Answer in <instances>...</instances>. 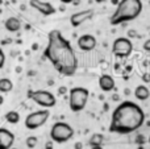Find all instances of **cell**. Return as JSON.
<instances>
[{"label":"cell","mask_w":150,"mask_h":149,"mask_svg":"<svg viewBox=\"0 0 150 149\" xmlns=\"http://www.w3.org/2000/svg\"><path fill=\"white\" fill-rule=\"evenodd\" d=\"M44 57L49 60L53 67L65 77H73L78 70V58L70 41L59 31L54 29L47 34V45Z\"/></svg>","instance_id":"6da1fadb"},{"label":"cell","mask_w":150,"mask_h":149,"mask_svg":"<svg viewBox=\"0 0 150 149\" xmlns=\"http://www.w3.org/2000/svg\"><path fill=\"white\" fill-rule=\"evenodd\" d=\"M145 118V112L137 103L124 100L112 112L109 132L117 135L133 133L144 126Z\"/></svg>","instance_id":"7a4b0ae2"},{"label":"cell","mask_w":150,"mask_h":149,"mask_svg":"<svg viewBox=\"0 0 150 149\" xmlns=\"http://www.w3.org/2000/svg\"><path fill=\"white\" fill-rule=\"evenodd\" d=\"M142 12V1L141 0H120L115 9L113 15L109 18L111 25L116 26L122 23L136 20Z\"/></svg>","instance_id":"3957f363"},{"label":"cell","mask_w":150,"mask_h":149,"mask_svg":"<svg viewBox=\"0 0 150 149\" xmlns=\"http://www.w3.org/2000/svg\"><path fill=\"white\" fill-rule=\"evenodd\" d=\"M90 91L84 87H73L69 91V106L73 112H80L87 106Z\"/></svg>","instance_id":"277c9868"},{"label":"cell","mask_w":150,"mask_h":149,"mask_svg":"<svg viewBox=\"0 0 150 149\" xmlns=\"http://www.w3.org/2000/svg\"><path fill=\"white\" fill-rule=\"evenodd\" d=\"M74 137V128L66 121H57L50 129V140L53 143L63 144Z\"/></svg>","instance_id":"5b68a950"},{"label":"cell","mask_w":150,"mask_h":149,"mask_svg":"<svg viewBox=\"0 0 150 149\" xmlns=\"http://www.w3.org/2000/svg\"><path fill=\"white\" fill-rule=\"evenodd\" d=\"M28 98L45 110H49V108L54 107L57 104L55 95L50 91H46V90H29Z\"/></svg>","instance_id":"8992f818"},{"label":"cell","mask_w":150,"mask_h":149,"mask_svg":"<svg viewBox=\"0 0 150 149\" xmlns=\"http://www.w3.org/2000/svg\"><path fill=\"white\" fill-rule=\"evenodd\" d=\"M50 118V111L49 110H38L34 111V112H30L28 116L25 118V121H24V126H25L26 129H30V131H34V129L42 127Z\"/></svg>","instance_id":"52a82bcc"},{"label":"cell","mask_w":150,"mask_h":149,"mask_svg":"<svg viewBox=\"0 0 150 149\" xmlns=\"http://www.w3.org/2000/svg\"><path fill=\"white\" fill-rule=\"evenodd\" d=\"M133 52V42L128 37H117L112 44V53L117 58H127Z\"/></svg>","instance_id":"ba28073f"},{"label":"cell","mask_w":150,"mask_h":149,"mask_svg":"<svg viewBox=\"0 0 150 149\" xmlns=\"http://www.w3.org/2000/svg\"><path fill=\"white\" fill-rule=\"evenodd\" d=\"M29 5L44 16H52L57 12V9L52 3L42 1V0H29Z\"/></svg>","instance_id":"9c48e42d"},{"label":"cell","mask_w":150,"mask_h":149,"mask_svg":"<svg viewBox=\"0 0 150 149\" xmlns=\"http://www.w3.org/2000/svg\"><path fill=\"white\" fill-rule=\"evenodd\" d=\"M93 17V11L92 9H84V11H79L71 15L70 17V23L74 28H78L79 25H82L83 23L91 20Z\"/></svg>","instance_id":"30bf717a"},{"label":"cell","mask_w":150,"mask_h":149,"mask_svg":"<svg viewBox=\"0 0 150 149\" xmlns=\"http://www.w3.org/2000/svg\"><path fill=\"white\" fill-rule=\"evenodd\" d=\"M96 44H98V41H96V38L92 34H82L76 41L78 48L80 50H83V52H91V50H93L96 48Z\"/></svg>","instance_id":"8fae6325"},{"label":"cell","mask_w":150,"mask_h":149,"mask_svg":"<svg viewBox=\"0 0 150 149\" xmlns=\"http://www.w3.org/2000/svg\"><path fill=\"white\" fill-rule=\"evenodd\" d=\"M15 144V135L7 128L0 127V149H11Z\"/></svg>","instance_id":"7c38bea8"},{"label":"cell","mask_w":150,"mask_h":149,"mask_svg":"<svg viewBox=\"0 0 150 149\" xmlns=\"http://www.w3.org/2000/svg\"><path fill=\"white\" fill-rule=\"evenodd\" d=\"M98 83H99L100 90L104 92H109V91H112V90H115V87H116L113 77H111L109 74H103V75H100Z\"/></svg>","instance_id":"4fadbf2b"},{"label":"cell","mask_w":150,"mask_h":149,"mask_svg":"<svg viewBox=\"0 0 150 149\" xmlns=\"http://www.w3.org/2000/svg\"><path fill=\"white\" fill-rule=\"evenodd\" d=\"M4 28L7 29L8 32H12V33L18 32L21 29L20 18H17V17H8L7 20L4 21Z\"/></svg>","instance_id":"5bb4252c"},{"label":"cell","mask_w":150,"mask_h":149,"mask_svg":"<svg viewBox=\"0 0 150 149\" xmlns=\"http://www.w3.org/2000/svg\"><path fill=\"white\" fill-rule=\"evenodd\" d=\"M134 96L136 99L141 100V102H145V100H148L150 98V90L145 84H140V86H137L134 89Z\"/></svg>","instance_id":"9a60e30c"},{"label":"cell","mask_w":150,"mask_h":149,"mask_svg":"<svg viewBox=\"0 0 150 149\" xmlns=\"http://www.w3.org/2000/svg\"><path fill=\"white\" fill-rule=\"evenodd\" d=\"M13 90V82L9 78L0 79V94H8Z\"/></svg>","instance_id":"2e32d148"},{"label":"cell","mask_w":150,"mask_h":149,"mask_svg":"<svg viewBox=\"0 0 150 149\" xmlns=\"http://www.w3.org/2000/svg\"><path fill=\"white\" fill-rule=\"evenodd\" d=\"M104 141V136L101 133H93L88 140V145L90 147H101Z\"/></svg>","instance_id":"e0dca14e"},{"label":"cell","mask_w":150,"mask_h":149,"mask_svg":"<svg viewBox=\"0 0 150 149\" xmlns=\"http://www.w3.org/2000/svg\"><path fill=\"white\" fill-rule=\"evenodd\" d=\"M5 120L9 124H17L20 121V114L17 111H8L5 114Z\"/></svg>","instance_id":"ac0fdd59"},{"label":"cell","mask_w":150,"mask_h":149,"mask_svg":"<svg viewBox=\"0 0 150 149\" xmlns=\"http://www.w3.org/2000/svg\"><path fill=\"white\" fill-rule=\"evenodd\" d=\"M25 144L29 149H33V148L37 147V144H38V139H37L36 136H29V137H26Z\"/></svg>","instance_id":"d6986e66"},{"label":"cell","mask_w":150,"mask_h":149,"mask_svg":"<svg viewBox=\"0 0 150 149\" xmlns=\"http://www.w3.org/2000/svg\"><path fill=\"white\" fill-rule=\"evenodd\" d=\"M69 92V89L66 86H61V87H58V91H57V94H58V96H63V95H66Z\"/></svg>","instance_id":"ffe728a7"},{"label":"cell","mask_w":150,"mask_h":149,"mask_svg":"<svg viewBox=\"0 0 150 149\" xmlns=\"http://www.w3.org/2000/svg\"><path fill=\"white\" fill-rule=\"evenodd\" d=\"M4 63H5V53L3 52V49L0 48V69L4 67Z\"/></svg>","instance_id":"44dd1931"},{"label":"cell","mask_w":150,"mask_h":149,"mask_svg":"<svg viewBox=\"0 0 150 149\" xmlns=\"http://www.w3.org/2000/svg\"><path fill=\"white\" fill-rule=\"evenodd\" d=\"M142 49L145 50V52H150V38H149V40H146V41L144 42Z\"/></svg>","instance_id":"7402d4cb"},{"label":"cell","mask_w":150,"mask_h":149,"mask_svg":"<svg viewBox=\"0 0 150 149\" xmlns=\"http://www.w3.org/2000/svg\"><path fill=\"white\" fill-rule=\"evenodd\" d=\"M142 82L144 83H150V73L142 74Z\"/></svg>","instance_id":"603a6c76"},{"label":"cell","mask_w":150,"mask_h":149,"mask_svg":"<svg viewBox=\"0 0 150 149\" xmlns=\"http://www.w3.org/2000/svg\"><path fill=\"white\" fill-rule=\"evenodd\" d=\"M45 149H53V141L50 140V141H47L46 144H45Z\"/></svg>","instance_id":"cb8c5ba5"},{"label":"cell","mask_w":150,"mask_h":149,"mask_svg":"<svg viewBox=\"0 0 150 149\" xmlns=\"http://www.w3.org/2000/svg\"><path fill=\"white\" fill-rule=\"evenodd\" d=\"M75 149H83L82 143H75Z\"/></svg>","instance_id":"d4e9b609"},{"label":"cell","mask_w":150,"mask_h":149,"mask_svg":"<svg viewBox=\"0 0 150 149\" xmlns=\"http://www.w3.org/2000/svg\"><path fill=\"white\" fill-rule=\"evenodd\" d=\"M74 0H61V3H63V4H70V3H73Z\"/></svg>","instance_id":"484cf974"},{"label":"cell","mask_w":150,"mask_h":149,"mask_svg":"<svg viewBox=\"0 0 150 149\" xmlns=\"http://www.w3.org/2000/svg\"><path fill=\"white\" fill-rule=\"evenodd\" d=\"M112 99H113V100H116V102H117V100H119L120 98H119V95H117V94H115L113 96H112Z\"/></svg>","instance_id":"4316f807"},{"label":"cell","mask_w":150,"mask_h":149,"mask_svg":"<svg viewBox=\"0 0 150 149\" xmlns=\"http://www.w3.org/2000/svg\"><path fill=\"white\" fill-rule=\"evenodd\" d=\"M3 103H4V96H3V95L0 94V106H1Z\"/></svg>","instance_id":"83f0119b"},{"label":"cell","mask_w":150,"mask_h":149,"mask_svg":"<svg viewBox=\"0 0 150 149\" xmlns=\"http://www.w3.org/2000/svg\"><path fill=\"white\" fill-rule=\"evenodd\" d=\"M95 1H96V3H99V4H100V3H104V1H105V0H95Z\"/></svg>","instance_id":"f1b7e54d"},{"label":"cell","mask_w":150,"mask_h":149,"mask_svg":"<svg viewBox=\"0 0 150 149\" xmlns=\"http://www.w3.org/2000/svg\"><path fill=\"white\" fill-rule=\"evenodd\" d=\"M91 149H103L101 147H91Z\"/></svg>","instance_id":"f546056e"},{"label":"cell","mask_w":150,"mask_h":149,"mask_svg":"<svg viewBox=\"0 0 150 149\" xmlns=\"http://www.w3.org/2000/svg\"><path fill=\"white\" fill-rule=\"evenodd\" d=\"M137 149H146V148H144L142 145H138V148H137Z\"/></svg>","instance_id":"4dcf8cb0"},{"label":"cell","mask_w":150,"mask_h":149,"mask_svg":"<svg viewBox=\"0 0 150 149\" xmlns=\"http://www.w3.org/2000/svg\"><path fill=\"white\" fill-rule=\"evenodd\" d=\"M11 149H18V148H13V147H12V148H11Z\"/></svg>","instance_id":"1f68e13d"},{"label":"cell","mask_w":150,"mask_h":149,"mask_svg":"<svg viewBox=\"0 0 150 149\" xmlns=\"http://www.w3.org/2000/svg\"><path fill=\"white\" fill-rule=\"evenodd\" d=\"M149 144H150V136H149Z\"/></svg>","instance_id":"d6a6232c"}]
</instances>
